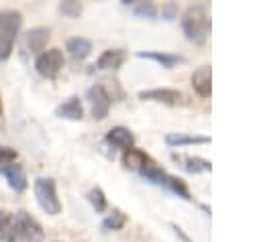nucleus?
I'll list each match as a JSON object with an SVG mask.
<instances>
[{
  "label": "nucleus",
  "mask_w": 261,
  "mask_h": 242,
  "mask_svg": "<svg viewBox=\"0 0 261 242\" xmlns=\"http://www.w3.org/2000/svg\"><path fill=\"white\" fill-rule=\"evenodd\" d=\"M151 161H153V159H151L145 150L135 148V146H130L128 150L122 153V165H124L128 171H137V173H141Z\"/></svg>",
  "instance_id": "15"
},
{
  "label": "nucleus",
  "mask_w": 261,
  "mask_h": 242,
  "mask_svg": "<svg viewBox=\"0 0 261 242\" xmlns=\"http://www.w3.org/2000/svg\"><path fill=\"white\" fill-rule=\"evenodd\" d=\"M49 35H51V31L49 28H45V26H35V28H31L27 35H24V39H22V51L24 53H43L45 51V45H47V41H49Z\"/></svg>",
  "instance_id": "9"
},
{
  "label": "nucleus",
  "mask_w": 261,
  "mask_h": 242,
  "mask_svg": "<svg viewBox=\"0 0 261 242\" xmlns=\"http://www.w3.org/2000/svg\"><path fill=\"white\" fill-rule=\"evenodd\" d=\"M124 59H126V51L124 49H106L100 57H98V61H96V69H118L122 63H124Z\"/></svg>",
  "instance_id": "17"
},
{
  "label": "nucleus",
  "mask_w": 261,
  "mask_h": 242,
  "mask_svg": "<svg viewBox=\"0 0 261 242\" xmlns=\"http://www.w3.org/2000/svg\"><path fill=\"white\" fill-rule=\"evenodd\" d=\"M14 224H16V236L22 242H43L45 240V232L41 228V224L27 211H18L14 216Z\"/></svg>",
  "instance_id": "8"
},
{
  "label": "nucleus",
  "mask_w": 261,
  "mask_h": 242,
  "mask_svg": "<svg viewBox=\"0 0 261 242\" xmlns=\"http://www.w3.org/2000/svg\"><path fill=\"white\" fill-rule=\"evenodd\" d=\"M0 175L6 179L8 187L14 189L16 193H22V191L27 189V185H29L27 175H24V169H22L18 163H10V165L0 167Z\"/></svg>",
  "instance_id": "10"
},
{
  "label": "nucleus",
  "mask_w": 261,
  "mask_h": 242,
  "mask_svg": "<svg viewBox=\"0 0 261 242\" xmlns=\"http://www.w3.org/2000/svg\"><path fill=\"white\" fill-rule=\"evenodd\" d=\"M126 6H133V12L141 18H149V20H155L157 18V6L153 2H139V0H124Z\"/></svg>",
  "instance_id": "21"
},
{
  "label": "nucleus",
  "mask_w": 261,
  "mask_h": 242,
  "mask_svg": "<svg viewBox=\"0 0 261 242\" xmlns=\"http://www.w3.org/2000/svg\"><path fill=\"white\" fill-rule=\"evenodd\" d=\"M137 57H141V59H151V61L159 63V65L165 67V69H173L175 65H179V63L186 61L181 55H175V53H161V51H139Z\"/></svg>",
  "instance_id": "16"
},
{
  "label": "nucleus",
  "mask_w": 261,
  "mask_h": 242,
  "mask_svg": "<svg viewBox=\"0 0 261 242\" xmlns=\"http://www.w3.org/2000/svg\"><path fill=\"white\" fill-rule=\"evenodd\" d=\"M55 116L63 120H73V122L84 120V106H82L80 96H69L67 100H63L55 108Z\"/></svg>",
  "instance_id": "12"
},
{
  "label": "nucleus",
  "mask_w": 261,
  "mask_h": 242,
  "mask_svg": "<svg viewBox=\"0 0 261 242\" xmlns=\"http://www.w3.org/2000/svg\"><path fill=\"white\" fill-rule=\"evenodd\" d=\"M112 148H118V150H128L133 144H135V136H133V132L128 130V128H124V126H114V128H110L108 132H106V138H104Z\"/></svg>",
  "instance_id": "14"
},
{
  "label": "nucleus",
  "mask_w": 261,
  "mask_h": 242,
  "mask_svg": "<svg viewBox=\"0 0 261 242\" xmlns=\"http://www.w3.org/2000/svg\"><path fill=\"white\" fill-rule=\"evenodd\" d=\"M171 228H173V230H175V234H179V236H181V238H184V242H190V238H188V236H186V234H184V232H181V228H177V226H175V224H171Z\"/></svg>",
  "instance_id": "27"
},
{
  "label": "nucleus",
  "mask_w": 261,
  "mask_h": 242,
  "mask_svg": "<svg viewBox=\"0 0 261 242\" xmlns=\"http://www.w3.org/2000/svg\"><path fill=\"white\" fill-rule=\"evenodd\" d=\"M65 51H67L75 61H82V59H86V57L92 53V43H90L88 39H84V37H71V39H67V43H65Z\"/></svg>",
  "instance_id": "19"
},
{
  "label": "nucleus",
  "mask_w": 261,
  "mask_h": 242,
  "mask_svg": "<svg viewBox=\"0 0 261 242\" xmlns=\"http://www.w3.org/2000/svg\"><path fill=\"white\" fill-rule=\"evenodd\" d=\"M139 100H147V102H157V104H165V106H190V98L173 87H151V89H143L139 92Z\"/></svg>",
  "instance_id": "5"
},
{
  "label": "nucleus",
  "mask_w": 261,
  "mask_h": 242,
  "mask_svg": "<svg viewBox=\"0 0 261 242\" xmlns=\"http://www.w3.org/2000/svg\"><path fill=\"white\" fill-rule=\"evenodd\" d=\"M20 26H22V14L18 10L12 8L0 10V61H6L12 55Z\"/></svg>",
  "instance_id": "2"
},
{
  "label": "nucleus",
  "mask_w": 261,
  "mask_h": 242,
  "mask_svg": "<svg viewBox=\"0 0 261 242\" xmlns=\"http://www.w3.org/2000/svg\"><path fill=\"white\" fill-rule=\"evenodd\" d=\"M139 175H141V177H145L147 181L155 183V185H161V187L169 189V191H171V193H175L177 197L192 201V193H190V189H188V183H186L184 179L175 177V175L165 173V171H163L155 161H151V163H149V165H147Z\"/></svg>",
  "instance_id": "3"
},
{
  "label": "nucleus",
  "mask_w": 261,
  "mask_h": 242,
  "mask_svg": "<svg viewBox=\"0 0 261 242\" xmlns=\"http://www.w3.org/2000/svg\"><path fill=\"white\" fill-rule=\"evenodd\" d=\"M171 159L186 171V173H192V175H198V173H208L212 171V163L204 157H192V155H171Z\"/></svg>",
  "instance_id": "11"
},
{
  "label": "nucleus",
  "mask_w": 261,
  "mask_h": 242,
  "mask_svg": "<svg viewBox=\"0 0 261 242\" xmlns=\"http://www.w3.org/2000/svg\"><path fill=\"white\" fill-rule=\"evenodd\" d=\"M86 98H88V104H90L92 118L94 120H104L108 116V112H110V106H112V98L106 92V87L102 83H94L86 92Z\"/></svg>",
  "instance_id": "7"
},
{
  "label": "nucleus",
  "mask_w": 261,
  "mask_h": 242,
  "mask_svg": "<svg viewBox=\"0 0 261 242\" xmlns=\"http://www.w3.org/2000/svg\"><path fill=\"white\" fill-rule=\"evenodd\" d=\"M0 242H18L14 216L4 209H0Z\"/></svg>",
  "instance_id": "20"
},
{
  "label": "nucleus",
  "mask_w": 261,
  "mask_h": 242,
  "mask_svg": "<svg viewBox=\"0 0 261 242\" xmlns=\"http://www.w3.org/2000/svg\"><path fill=\"white\" fill-rule=\"evenodd\" d=\"M190 81H192L194 92H196L200 98H208V96L212 94V69H210L208 65L198 67V69L192 73Z\"/></svg>",
  "instance_id": "13"
},
{
  "label": "nucleus",
  "mask_w": 261,
  "mask_h": 242,
  "mask_svg": "<svg viewBox=\"0 0 261 242\" xmlns=\"http://www.w3.org/2000/svg\"><path fill=\"white\" fill-rule=\"evenodd\" d=\"M0 128H2V118H0Z\"/></svg>",
  "instance_id": "29"
},
{
  "label": "nucleus",
  "mask_w": 261,
  "mask_h": 242,
  "mask_svg": "<svg viewBox=\"0 0 261 242\" xmlns=\"http://www.w3.org/2000/svg\"><path fill=\"white\" fill-rule=\"evenodd\" d=\"M16 159H18V153H16L14 148L0 144V167L10 165V163H16Z\"/></svg>",
  "instance_id": "25"
},
{
  "label": "nucleus",
  "mask_w": 261,
  "mask_h": 242,
  "mask_svg": "<svg viewBox=\"0 0 261 242\" xmlns=\"http://www.w3.org/2000/svg\"><path fill=\"white\" fill-rule=\"evenodd\" d=\"M33 193L35 199L39 203V207L49 214V216H57L61 211V201L57 197V183L51 177H37L33 181Z\"/></svg>",
  "instance_id": "4"
},
{
  "label": "nucleus",
  "mask_w": 261,
  "mask_h": 242,
  "mask_svg": "<svg viewBox=\"0 0 261 242\" xmlns=\"http://www.w3.org/2000/svg\"><path fill=\"white\" fill-rule=\"evenodd\" d=\"M124 224H126V214H124L122 209H118V207H114V209L102 220V228H104L106 232H116V230L124 228Z\"/></svg>",
  "instance_id": "22"
},
{
  "label": "nucleus",
  "mask_w": 261,
  "mask_h": 242,
  "mask_svg": "<svg viewBox=\"0 0 261 242\" xmlns=\"http://www.w3.org/2000/svg\"><path fill=\"white\" fill-rule=\"evenodd\" d=\"M88 201H90V205L94 207L96 214H102V211H106V207H108L106 195H104V191H102L100 187H94V189L88 191Z\"/></svg>",
  "instance_id": "23"
},
{
  "label": "nucleus",
  "mask_w": 261,
  "mask_h": 242,
  "mask_svg": "<svg viewBox=\"0 0 261 242\" xmlns=\"http://www.w3.org/2000/svg\"><path fill=\"white\" fill-rule=\"evenodd\" d=\"M63 65H65L63 53H61V49H55V47H53V49H45V51L39 53L37 59H35V69H37V73L43 75V77H49V79L57 77L59 71L63 69Z\"/></svg>",
  "instance_id": "6"
},
{
  "label": "nucleus",
  "mask_w": 261,
  "mask_h": 242,
  "mask_svg": "<svg viewBox=\"0 0 261 242\" xmlns=\"http://www.w3.org/2000/svg\"><path fill=\"white\" fill-rule=\"evenodd\" d=\"M161 16H163L165 20H173V18L177 16V4H173V2L163 4V6H161Z\"/></svg>",
  "instance_id": "26"
},
{
  "label": "nucleus",
  "mask_w": 261,
  "mask_h": 242,
  "mask_svg": "<svg viewBox=\"0 0 261 242\" xmlns=\"http://www.w3.org/2000/svg\"><path fill=\"white\" fill-rule=\"evenodd\" d=\"M0 118H4V106H2V98H0Z\"/></svg>",
  "instance_id": "28"
},
{
  "label": "nucleus",
  "mask_w": 261,
  "mask_h": 242,
  "mask_svg": "<svg viewBox=\"0 0 261 242\" xmlns=\"http://www.w3.org/2000/svg\"><path fill=\"white\" fill-rule=\"evenodd\" d=\"M212 28V20L208 14V8L204 4H192L184 10L181 14V31L186 35V39L194 45H202L206 43L208 35Z\"/></svg>",
  "instance_id": "1"
},
{
  "label": "nucleus",
  "mask_w": 261,
  "mask_h": 242,
  "mask_svg": "<svg viewBox=\"0 0 261 242\" xmlns=\"http://www.w3.org/2000/svg\"><path fill=\"white\" fill-rule=\"evenodd\" d=\"M82 10H84V6H82V2H77V0H65V2L59 4V12H63V14L69 16V18L80 16Z\"/></svg>",
  "instance_id": "24"
},
{
  "label": "nucleus",
  "mask_w": 261,
  "mask_h": 242,
  "mask_svg": "<svg viewBox=\"0 0 261 242\" xmlns=\"http://www.w3.org/2000/svg\"><path fill=\"white\" fill-rule=\"evenodd\" d=\"M210 136H200V134H186V132H167L165 134V144L169 146H186V144H208Z\"/></svg>",
  "instance_id": "18"
}]
</instances>
